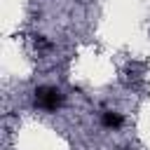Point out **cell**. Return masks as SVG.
<instances>
[{
	"instance_id": "cell-1",
	"label": "cell",
	"mask_w": 150,
	"mask_h": 150,
	"mask_svg": "<svg viewBox=\"0 0 150 150\" xmlns=\"http://www.w3.org/2000/svg\"><path fill=\"white\" fill-rule=\"evenodd\" d=\"M61 103H63V94H61V89L49 87V84H42V87L35 89V105H38L40 110L52 112V110H56Z\"/></svg>"
},
{
	"instance_id": "cell-2",
	"label": "cell",
	"mask_w": 150,
	"mask_h": 150,
	"mask_svg": "<svg viewBox=\"0 0 150 150\" xmlns=\"http://www.w3.org/2000/svg\"><path fill=\"white\" fill-rule=\"evenodd\" d=\"M101 124H103L105 129H120V127L124 124V117H122V112H117V110H103V112H101Z\"/></svg>"
}]
</instances>
